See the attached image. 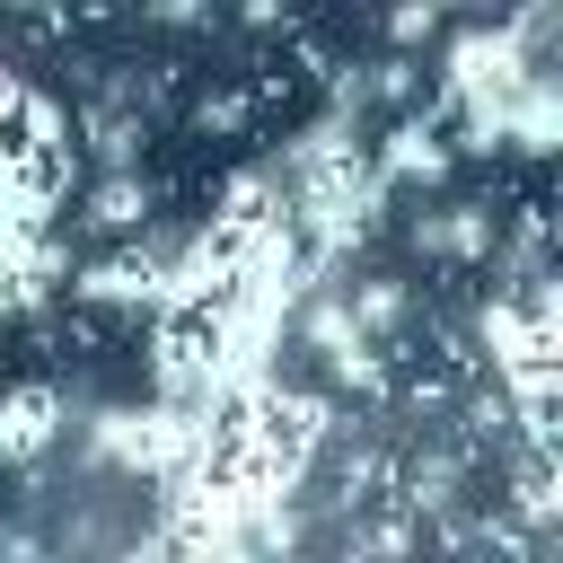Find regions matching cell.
<instances>
[{
    "mask_svg": "<svg viewBox=\"0 0 563 563\" xmlns=\"http://www.w3.org/2000/svg\"><path fill=\"white\" fill-rule=\"evenodd\" d=\"M255 123V97L246 88H211V97H194V132H246Z\"/></svg>",
    "mask_w": 563,
    "mask_h": 563,
    "instance_id": "obj_5",
    "label": "cell"
},
{
    "mask_svg": "<svg viewBox=\"0 0 563 563\" xmlns=\"http://www.w3.org/2000/svg\"><path fill=\"white\" fill-rule=\"evenodd\" d=\"M369 167H378V176H387V185H413V176H422V185H431V176H449V141H440V132H431V123H422V114H405V123H396V132H387V150H378V158H369Z\"/></svg>",
    "mask_w": 563,
    "mask_h": 563,
    "instance_id": "obj_3",
    "label": "cell"
},
{
    "mask_svg": "<svg viewBox=\"0 0 563 563\" xmlns=\"http://www.w3.org/2000/svg\"><path fill=\"white\" fill-rule=\"evenodd\" d=\"M70 299H97V308H158V299H167V246L97 255L88 273H70Z\"/></svg>",
    "mask_w": 563,
    "mask_h": 563,
    "instance_id": "obj_1",
    "label": "cell"
},
{
    "mask_svg": "<svg viewBox=\"0 0 563 563\" xmlns=\"http://www.w3.org/2000/svg\"><path fill=\"white\" fill-rule=\"evenodd\" d=\"M246 26H282V0H246Z\"/></svg>",
    "mask_w": 563,
    "mask_h": 563,
    "instance_id": "obj_7",
    "label": "cell"
},
{
    "mask_svg": "<svg viewBox=\"0 0 563 563\" xmlns=\"http://www.w3.org/2000/svg\"><path fill=\"white\" fill-rule=\"evenodd\" d=\"M0 9H53V0H0Z\"/></svg>",
    "mask_w": 563,
    "mask_h": 563,
    "instance_id": "obj_8",
    "label": "cell"
},
{
    "mask_svg": "<svg viewBox=\"0 0 563 563\" xmlns=\"http://www.w3.org/2000/svg\"><path fill=\"white\" fill-rule=\"evenodd\" d=\"M431 26H440V0H396V9H387V44H396V53H413Z\"/></svg>",
    "mask_w": 563,
    "mask_h": 563,
    "instance_id": "obj_6",
    "label": "cell"
},
{
    "mask_svg": "<svg viewBox=\"0 0 563 563\" xmlns=\"http://www.w3.org/2000/svg\"><path fill=\"white\" fill-rule=\"evenodd\" d=\"M150 211H158V185L132 167H106V185L88 194V229H106V238H141Z\"/></svg>",
    "mask_w": 563,
    "mask_h": 563,
    "instance_id": "obj_4",
    "label": "cell"
},
{
    "mask_svg": "<svg viewBox=\"0 0 563 563\" xmlns=\"http://www.w3.org/2000/svg\"><path fill=\"white\" fill-rule=\"evenodd\" d=\"M53 440H62V396L44 378H18L0 396V466H35Z\"/></svg>",
    "mask_w": 563,
    "mask_h": 563,
    "instance_id": "obj_2",
    "label": "cell"
}]
</instances>
